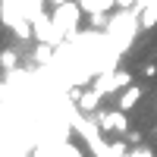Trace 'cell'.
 Segmentation results:
<instances>
[{
	"instance_id": "obj_1",
	"label": "cell",
	"mask_w": 157,
	"mask_h": 157,
	"mask_svg": "<svg viewBox=\"0 0 157 157\" xmlns=\"http://www.w3.org/2000/svg\"><path fill=\"white\" fill-rule=\"evenodd\" d=\"M78 19H82V6L75 3V0H66V3H57L54 13H50V22H54V29L60 32V38H72L78 35Z\"/></svg>"
},
{
	"instance_id": "obj_2",
	"label": "cell",
	"mask_w": 157,
	"mask_h": 157,
	"mask_svg": "<svg viewBox=\"0 0 157 157\" xmlns=\"http://www.w3.org/2000/svg\"><path fill=\"white\" fill-rule=\"evenodd\" d=\"M0 19H3L6 29L16 32V38H22V41L32 38V22H29V16L22 13V6L16 0H0Z\"/></svg>"
},
{
	"instance_id": "obj_3",
	"label": "cell",
	"mask_w": 157,
	"mask_h": 157,
	"mask_svg": "<svg viewBox=\"0 0 157 157\" xmlns=\"http://www.w3.org/2000/svg\"><path fill=\"white\" fill-rule=\"evenodd\" d=\"M129 82H132V75H129V72H123V69H107V72L98 75V82L91 85V88H94L101 98H107V94H113V91H123Z\"/></svg>"
},
{
	"instance_id": "obj_4",
	"label": "cell",
	"mask_w": 157,
	"mask_h": 157,
	"mask_svg": "<svg viewBox=\"0 0 157 157\" xmlns=\"http://www.w3.org/2000/svg\"><path fill=\"white\" fill-rule=\"evenodd\" d=\"M32 35L38 38L41 44H47V47H57L63 38H60V32L54 29V22H50V16L44 13V16H38L35 22H32Z\"/></svg>"
},
{
	"instance_id": "obj_5",
	"label": "cell",
	"mask_w": 157,
	"mask_h": 157,
	"mask_svg": "<svg viewBox=\"0 0 157 157\" xmlns=\"http://www.w3.org/2000/svg\"><path fill=\"white\" fill-rule=\"evenodd\" d=\"M101 129L104 132H116V135H126L129 132V120H126V110H107L101 113Z\"/></svg>"
},
{
	"instance_id": "obj_6",
	"label": "cell",
	"mask_w": 157,
	"mask_h": 157,
	"mask_svg": "<svg viewBox=\"0 0 157 157\" xmlns=\"http://www.w3.org/2000/svg\"><path fill=\"white\" fill-rule=\"evenodd\" d=\"M138 98H141V85H126V88H123V94H120V101H116V107L129 113V110L138 104Z\"/></svg>"
},
{
	"instance_id": "obj_7",
	"label": "cell",
	"mask_w": 157,
	"mask_h": 157,
	"mask_svg": "<svg viewBox=\"0 0 157 157\" xmlns=\"http://www.w3.org/2000/svg\"><path fill=\"white\" fill-rule=\"evenodd\" d=\"M22 6V13L29 16V22H35L38 16H44V0H16Z\"/></svg>"
},
{
	"instance_id": "obj_8",
	"label": "cell",
	"mask_w": 157,
	"mask_h": 157,
	"mask_svg": "<svg viewBox=\"0 0 157 157\" xmlns=\"http://www.w3.org/2000/svg\"><path fill=\"white\" fill-rule=\"evenodd\" d=\"M0 66H3V69L16 66V54H13V50H3V54H0Z\"/></svg>"
},
{
	"instance_id": "obj_9",
	"label": "cell",
	"mask_w": 157,
	"mask_h": 157,
	"mask_svg": "<svg viewBox=\"0 0 157 157\" xmlns=\"http://www.w3.org/2000/svg\"><path fill=\"white\" fill-rule=\"evenodd\" d=\"M47 3H54V6H57V3H66V0H47Z\"/></svg>"
}]
</instances>
